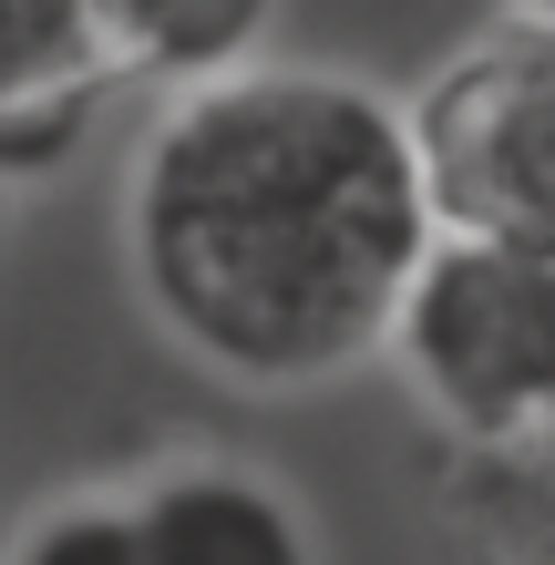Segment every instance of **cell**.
Here are the masks:
<instances>
[{
    "label": "cell",
    "mask_w": 555,
    "mask_h": 565,
    "mask_svg": "<svg viewBox=\"0 0 555 565\" xmlns=\"http://www.w3.org/2000/svg\"><path fill=\"white\" fill-rule=\"evenodd\" d=\"M124 237L154 319L247 391H299L391 350V319L442 247L412 104L350 73L185 83L124 185Z\"/></svg>",
    "instance_id": "cell-1"
},
{
    "label": "cell",
    "mask_w": 555,
    "mask_h": 565,
    "mask_svg": "<svg viewBox=\"0 0 555 565\" xmlns=\"http://www.w3.org/2000/svg\"><path fill=\"white\" fill-rule=\"evenodd\" d=\"M391 371L452 452H504L555 431V257L514 237H463L421 257L391 319Z\"/></svg>",
    "instance_id": "cell-2"
},
{
    "label": "cell",
    "mask_w": 555,
    "mask_h": 565,
    "mask_svg": "<svg viewBox=\"0 0 555 565\" xmlns=\"http://www.w3.org/2000/svg\"><path fill=\"white\" fill-rule=\"evenodd\" d=\"M433 206L463 237H514L555 257V21L514 11L412 93Z\"/></svg>",
    "instance_id": "cell-3"
},
{
    "label": "cell",
    "mask_w": 555,
    "mask_h": 565,
    "mask_svg": "<svg viewBox=\"0 0 555 565\" xmlns=\"http://www.w3.org/2000/svg\"><path fill=\"white\" fill-rule=\"evenodd\" d=\"M135 73L83 0H0V175H31L104 114Z\"/></svg>",
    "instance_id": "cell-4"
},
{
    "label": "cell",
    "mask_w": 555,
    "mask_h": 565,
    "mask_svg": "<svg viewBox=\"0 0 555 565\" xmlns=\"http://www.w3.org/2000/svg\"><path fill=\"white\" fill-rule=\"evenodd\" d=\"M135 524L154 565H319L299 504L237 462H166L135 493Z\"/></svg>",
    "instance_id": "cell-5"
},
{
    "label": "cell",
    "mask_w": 555,
    "mask_h": 565,
    "mask_svg": "<svg viewBox=\"0 0 555 565\" xmlns=\"http://www.w3.org/2000/svg\"><path fill=\"white\" fill-rule=\"evenodd\" d=\"M104 21L114 62L135 83H216V73H247L257 31H268L278 0H83Z\"/></svg>",
    "instance_id": "cell-6"
},
{
    "label": "cell",
    "mask_w": 555,
    "mask_h": 565,
    "mask_svg": "<svg viewBox=\"0 0 555 565\" xmlns=\"http://www.w3.org/2000/svg\"><path fill=\"white\" fill-rule=\"evenodd\" d=\"M452 545L463 565H555V431L452 452Z\"/></svg>",
    "instance_id": "cell-7"
},
{
    "label": "cell",
    "mask_w": 555,
    "mask_h": 565,
    "mask_svg": "<svg viewBox=\"0 0 555 565\" xmlns=\"http://www.w3.org/2000/svg\"><path fill=\"white\" fill-rule=\"evenodd\" d=\"M11 565H154V555H145L135 504H62V514H42L21 535Z\"/></svg>",
    "instance_id": "cell-8"
},
{
    "label": "cell",
    "mask_w": 555,
    "mask_h": 565,
    "mask_svg": "<svg viewBox=\"0 0 555 565\" xmlns=\"http://www.w3.org/2000/svg\"><path fill=\"white\" fill-rule=\"evenodd\" d=\"M514 11H535V21H555V0H514Z\"/></svg>",
    "instance_id": "cell-9"
},
{
    "label": "cell",
    "mask_w": 555,
    "mask_h": 565,
    "mask_svg": "<svg viewBox=\"0 0 555 565\" xmlns=\"http://www.w3.org/2000/svg\"><path fill=\"white\" fill-rule=\"evenodd\" d=\"M0 185H11V175H0Z\"/></svg>",
    "instance_id": "cell-10"
}]
</instances>
